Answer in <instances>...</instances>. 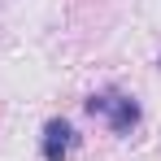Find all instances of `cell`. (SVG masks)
I'll use <instances>...</instances> for the list:
<instances>
[{
    "mask_svg": "<svg viewBox=\"0 0 161 161\" xmlns=\"http://www.w3.org/2000/svg\"><path fill=\"white\" fill-rule=\"evenodd\" d=\"M74 144H79V135H74V126L65 118H48L44 122V139H39V157L44 161H65L74 153Z\"/></svg>",
    "mask_w": 161,
    "mask_h": 161,
    "instance_id": "6da1fadb",
    "label": "cell"
},
{
    "mask_svg": "<svg viewBox=\"0 0 161 161\" xmlns=\"http://www.w3.org/2000/svg\"><path fill=\"white\" fill-rule=\"evenodd\" d=\"M109 135H131L139 126V118H144V109L135 96H109Z\"/></svg>",
    "mask_w": 161,
    "mask_h": 161,
    "instance_id": "7a4b0ae2",
    "label": "cell"
},
{
    "mask_svg": "<svg viewBox=\"0 0 161 161\" xmlns=\"http://www.w3.org/2000/svg\"><path fill=\"white\" fill-rule=\"evenodd\" d=\"M83 109H87L92 118H96V113L105 118V113H109V96H105V92H100V96H87V100H83Z\"/></svg>",
    "mask_w": 161,
    "mask_h": 161,
    "instance_id": "3957f363",
    "label": "cell"
},
{
    "mask_svg": "<svg viewBox=\"0 0 161 161\" xmlns=\"http://www.w3.org/2000/svg\"><path fill=\"white\" fill-rule=\"evenodd\" d=\"M157 65H161V57H157Z\"/></svg>",
    "mask_w": 161,
    "mask_h": 161,
    "instance_id": "277c9868",
    "label": "cell"
}]
</instances>
